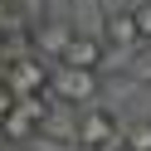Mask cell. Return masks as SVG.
Returning a JSON list of instances; mask_svg holds the SVG:
<instances>
[{
  "label": "cell",
  "instance_id": "obj_1",
  "mask_svg": "<svg viewBox=\"0 0 151 151\" xmlns=\"http://www.w3.org/2000/svg\"><path fill=\"white\" fill-rule=\"evenodd\" d=\"M0 88L10 98H44L49 93V63L44 59H5L0 63Z\"/></svg>",
  "mask_w": 151,
  "mask_h": 151
},
{
  "label": "cell",
  "instance_id": "obj_2",
  "mask_svg": "<svg viewBox=\"0 0 151 151\" xmlns=\"http://www.w3.org/2000/svg\"><path fill=\"white\" fill-rule=\"evenodd\" d=\"M73 137H78V146H88V151H117L122 146V122L112 117L107 107H83Z\"/></svg>",
  "mask_w": 151,
  "mask_h": 151
},
{
  "label": "cell",
  "instance_id": "obj_3",
  "mask_svg": "<svg viewBox=\"0 0 151 151\" xmlns=\"http://www.w3.org/2000/svg\"><path fill=\"white\" fill-rule=\"evenodd\" d=\"M49 88L59 93L63 102L88 107V102L98 98V73H93V68H68V63H59V68H49Z\"/></svg>",
  "mask_w": 151,
  "mask_h": 151
},
{
  "label": "cell",
  "instance_id": "obj_4",
  "mask_svg": "<svg viewBox=\"0 0 151 151\" xmlns=\"http://www.w3.org/2000/svg\"><path fill=\"white\" fill-rule=\"evenodd\" d=\"M59 63H68V68H93V73H98V63H102V39L73 29L68 44H63V54H59Z\"/></svg>",
  "mask_w": 151,
  "mask_h": 151
},
{
  "label": "cell",
  "instance_id": "obj_5",
  "mask_svg": "<svg viewBox=\"0 0 151 151\" xmlns=\"http://www.w3.org/2000/svg\"><path fill=\"white\" fill-rule=\"evenodd\" d=\"M102 44H107V49H137V24H132V15H112L107 29H102Z\"/></svg>",
  "mask_w": 151,
  "mask_h": 151
},
{
  "label": "cell",
  "instance_id": "obj_6",
  "mask_svg": "<svg viewBox=\"0 0 151 151\" xmlns=\"http://www.w3.org/2000/svg\"><path fill=\"white\" fill-rule=\"evenodd\" d=\"M68 34H73L68 24H54V20H49V24H44V29H39V49L49 54L54 63H59V54H63V44H68Z\"/></svg>",
  "mask_w": 151,
  "mask_h": 151
},
{
  "label": "cell",
  "instance_id": "obj_7",
  "mask_svg": "<svg viewBox=\"0 0 151 151\" xmlns=\"http://www.w3.org/2000/svg\"><path fill=\"white\" fill-rule=\"evenodd\" d=\"M117 151H151V122L122 127V146H117Z\"/></svg>",
  "mask_w": 151,
  "mask_h": 151
},
{
  "label": "cell",
  "instance_id": "obj_8",
  "mask_svg": "<svg viewBox=\"0 0 151 151\" xmlns=\"http://www.w3.org/2000/svg\"><path fill=\"white\" fill-rule=\"evenodd\" d=\"M132 24H137V44H151V0L146 5H137V10H127Z\"/></svg>",
  "mask_w": 151,
  "mask_h": 151
},
{
  "label": "cell",
  "instance_id": "obj_9",
  "mask_svg": "<svg viewBox=\"0 0 151 151\" xmlns=\"http://www.w3.org/2000/svg\"><path fill=\"white\" fill-rule=\"evenodd\" d=\"M137 78H141V83H151V49L141 54V63H137Z\"/></svg>",
  "mask_w": 151,
  "mask_h": 151
},
{
  "label": "cell",
  "instance_id": "obj_10",
  "mask_svg": "<svg viewBox=\"0 0 151 151\" xmlns=\"http://www.w3.org/2000/svg\"><path fill=\"white\" fill-rule=\"evenodd\" d=\"M0 151H15V146H5V141H0Z\"/></svg>",
  "mask_w": 151,
  "mask_h": 151
},
{
  "label": "cell",
  "instance_id": "obj_11",
  "mask_svg": "<svg viewBox=\"0 0 151 151\" xmlns=\"http://www.w3.org/2000/svg\"><path fill=\"white\" fill-rule=\"evenodd\" d=\"M20 151H29V146H20Z\"/></svg>",
  "mask_w": 151,
  "mask_h": 151
}]
</instances>
